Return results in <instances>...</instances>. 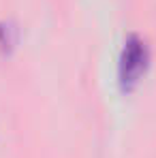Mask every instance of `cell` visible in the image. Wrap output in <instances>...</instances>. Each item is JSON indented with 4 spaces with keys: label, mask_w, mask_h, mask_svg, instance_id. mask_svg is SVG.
Returning <instances> with one entry per match:
<instances>
[{
    "label": "cell",
    "mask_w": 156,
    "mask_h": 158,
    "mask_svg": "<svg viewBox=\"0 0 156 158\" xmlns=\"http://www.w3.org/2000/svg\"><path fill=\"white\" fill-rule=\"evenodd\" d=\"M150 60H152V53L145 39L135 32L129 34L118 56V85L124 94H130L141 83V79L145 77L150 69Z\"/></svg>",
    "instance_id": "obj_1"
},
{
    "label": "cell",
    "mask_w": 156,
    "mask_h": 158,
    "mask_svg": "<svg viewBox=\"0 0 156 158\" xmlns=\"http://www.w3.org/2000/svg\"><path fill=\"white\" fill-rule=\"evenodd\" d=\"M0 53H4V52H2V47H0Z\"/></svg>",
    "instance_id": "obj_2"
}]
</instances>
